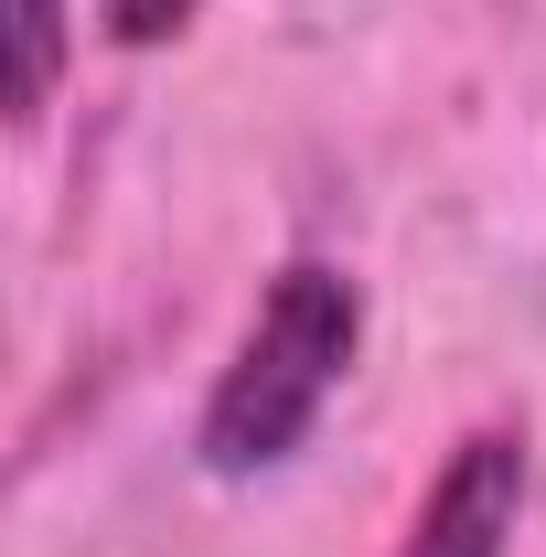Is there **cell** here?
Returning a JSON list of instances; mask_svg holds the SVG:
<instances>
[{
    "mask_svg": "<svg viewBox=\"0 0 546 557\" xmlns=\"http://www.w3.org/2000/svg\"><path fill=\"white\" fill-rule=\"evenodd\" d=\"M514 515H525V440L514 429H472L439 461V483L418 504V525L397 536V557H504Z\"/></svg>",
    "mask_w": 546,
    "mask_h": 557,
    "instance_id": "7a4b0ae2",
    "label": "cell"
},
{
    "mask_svg": "<svg viewBox=\"0 0 546 557\" xmlns=\"http://www.w3.org/2000/svg\"><path fill=\"white\" fill-rule=\"evenodd\" d=\"M65 75V0H11V119H44Z\"/></svg>",
    "mask_w": 546,
    "mask_h": 557,
    "instance_id": "3957f363",
    "label": "cell"
},
{
    "mask_svg": "<svg viewBox=\"0 0 546 557\" xmlns=\"http://www.w3.org/2000/svg\"><path fill=\"white\" fill-rule=\"evenodd\" d=\"M353 344H364V300H353V278H343V269H311V258L278 269L269 300H258V322H247V344H236V364L214 375V397H204V429H194L204 472H225V483L278 472V461L311 440V418L333 408Z\"/></svg>",
    "mask_w": 546,
    "mask_h": 557,
    "instance_id": "6da1fadb",
    "label": "cell"
},
{
    "mask_svg": "<svg viewBox=\"0 0 546 557\" xmlns=\"http://www.w3.org/2000/svg\"><path fill=\"white\" fill-rule=\"evenodd\" d=\"M194 11H204V0H97V33L129 44V54H150V44H172Z\"/></svg>",
    "mask_w": 546,
    "mask_h": 557,
    "instance_id": "277c9868",
    "label": "cell"
}]
</instances>
